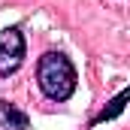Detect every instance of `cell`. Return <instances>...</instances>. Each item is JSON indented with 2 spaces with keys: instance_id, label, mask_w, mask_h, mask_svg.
Returning <instances> with one entry per match:
<instances>
[{
  "instance_id": "2",
  "label": "cell",
  "mask_w": 130,
  "mask_h": 130,
  "mask_svg": "<svg viewBox=\"0 0 130 130\" xmlns=\"http://www.w3.org/2000/svg\"><path fill=\"white\" fill-rule=\"evenodd\" d=\"M24 33L18 27H6L0 30V76H12L18 73L21 64H24Z\"/></svg>"
},
{
  "instance_id": "1",
  "label": "cell",
  "mask_w": 130,
  "mask_h": 130,
  "mask_svg": "<svg viewBox=\"0 0 130 130\" xmlns=\"http://www.w3.org/2000/svg\"><path fill=\"white\" fill-rule=\"evenodd\" d=\"M36 82L39 91L55 103H64L76 94V67L70 64V58L61 52H45L36 64Z\"/></svg>"
},
{
  "instance_id": "4",
  "label": "cell",
  "mask_w": 130,
  "mask_h": 130,
  "mask_svg": "<svg viewBox=\"0 0 130 130\" xmlns=\"http://www.w3.org/2000/svg\"><path fill=\"white\" fill-rule=\"evenodd\" d=\"M127 97H130V91L127 88H121L118 94H115V100H109V106L100 112L97 118L91 121V127H97V124H103V121H112V118H118L121 112H124V103H127Z\"/></svg>"
},
{
  "instance_id": "3",
  "label": "cell",
  "mask_w": 130,
  "mask_h": 130,
  "mask_svg": "<svg viewBox=\"0 0 130 130\" xmlns=\"http://www.w3.org/2000/svg\"><path fill=\"white\" fill-rule=\"evenodd\" d=\"M0 130H30V121H27V115L21 109L0 100Z\"/></svg>"
}]
</instances>
